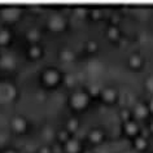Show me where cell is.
I'll list each match as a JSON object with an SVG mask.
<instances>
[{"mask_svg": "<svg viewBox=\"0 0 153 153\" xmlns=\"http://www.w3.org/2000/svg\"><path fill=\"white\" fill-rule=\"evenodd\" d=\"M64 78L65 74L56 66H48L45 68L39 75L40 85L47 90H56L59 87L64 86Z\"/></svg>", "mask_w": 153, "mask_h": 153, "instance_id": "obj_1", "label": "cell"}, {"mask_svg": "<svg viewBox=\"0 0 153 153\" xmlns=\"http://www.w3.org/2000/svg\"><path fill=\"white\" fill-rule=\"evenodd\" d=\"M92 102V96L86 88H78L74 90L68 97V105L73 112L82 113L90 108Z\"/></svg>", "mask_w": 153, "mask_h": 153, "instance_id": "obj_2", "label": "cell"}, {"mask_svg": "<svg viewBox=\"0 0 153 153\" xmlns=\"http://www.w3.org/2000/svg\"><path fill=\"white\" fill-rule=\"evenodd\" d=\"M47 30L52 34H62L68 29V20L61 13H52L49 14L45 21Z\"/></svg>", "mask_w": 153, "mask_h": 153, "instance_id": "obj_3", "label": "cell"}, {"mask_svg": "<svg viewBox=\"0 0 153 153\" xmlns=\"http://www.w3.org/2000/svg\"><path fill=\"white\" fill-rule=\"evenodd\" d=\"M18 90L16 86L10 82H1L0 83V105L10 104L17 99Z\"/></svg>", "mask_w": 153, "mask_h": 153, "instance_id": "obj_4", "label": "cell"}, {"mask_svg": "<svg viewBox=\"0 0 153 153\" xmlns=\"http://www.w3.org/2000/svg\"><path fill=\"white\" fill-rule=\"evenodd\" d=\"M22 17V9L20 7H3L0 9V18L7 25H14L21 20Z\"/></svg>", "mask_w": 153, "mask_h": 153, "instance_id": "obj_5", "label": "cell"}, {"mask_svg": "<svg viewBox=\"0 0 153 153\" xmlns=\"http://www.w3.org/2000/svg\"><path fill=\"white\" fill-rule=\"evenodd\" d=\"M10 130L16 134V135H26L30 131V121L25 116H13L9 121Z\"/></svg>", "mask_w": 153, "mask_h": 153, "instance_id": "obj_6", "label": "cell"}, {"mask_svg": "<svg viewBox=\"0 0 153 153\" xmlns=\"http://www.w3.org/2000/svg\"><path fill=\"white\" fill-rule=\"evenodd\" d=\"M86 139L88 141L90 145L92 147H99L104 143L105 140V132L102 128H99V127H95V128H91L86 135Z\"/></svg>", "mask_w": 153, "mask_h": 153, "instance_id": "obj_7", "label": "cell"}, {"mask_svg": "<svg viewBox=\"0 0 153 153\" xmlns=\"http://www.w3.org/2000/svg\"><path fill=\"white\" fill-rule=\"evenodd\" d=\"M99 99H100V101L104 105H113L118 99V92L113 87H109V86L104 87V88H101V91H100Z\"/></svg>", "mask_w": 153, "mask_h": 153, "instance_id": "obj_8", "label": "cell"}, {"mask_svg": "<svg viewBox=\"0 0 153 153\" xmlns=\"http://www.w3.org/2000/svg\"><path fill=\"white\" fill-rule=\"evenodd\" d=\"M17 68V57L10 52L0 53V69L12 71Z\"/></svg>", "mask_w": 153, "mask_h": 153, "instance_id": "obj_9", "label": "cell"}, {"mask_svg": "<svg viewBox=\"0 0 153 153\" xmlns=\"http://www.w3.org/2000/svg\"><path fill=\"white\" fill-rule=\"evenodd\" d=\"M83 151H85V148H83L82 141L75 136L70 137L62 145V153H83Z\"/></svg>", "mask_w": 153, "mask_h": 153, "instance_id": "obj_10", "label": "cell"}, {"mask_svg": "<svg viewBox=\"0 0 153 153\" xmlns=\"http://www.w3.org/2000/svg\"><path fill=\"white\" fill-rule=\"evenodd\" d=\"M43 56H44V48L42 44L27 45V48H26V57L31 62H36V61L42 60Z\"/></svg>", "mask_w": 153, "mask_h": 153, "instance_id": "obj_11", "label": "cell"}, {"mask_svg": "<svg viewBox=\"0 0 153 153\" xmlns=\"http://www.w3.org/2000/svg\"><path fill=\"white\" fill-rule=\"evenodd\" d=\"M40 39H42V33H40L39 29L30 27V29L26 30V33H25V40L27 42V45L40 44Z\"/></svg>", "mask_w": 153, "mask_h": 153, "instance_id": "obj_12", "label": "cell"}, {"mask_svg": "<svg viewBox=\"0 0 153 153\" xmlns=\"http://www.w3.org/2000/svg\"><path fill=\"white\" fill-rule=\"evenodd\" d=\"M64 128L70 134L71 136H74L78 130L81 128V120L78 117H69L66 121H65V125H64Z\"/></svg>", "mask_w": 153, "mask_h": 153, "instance_id": "obj_13", "label": "cell"}, {"mask_svg": "<svg viewBox=\"0 0 153 153\" xmlns=\"http://www.w3.org/2000/svg\"><path fill=\"white\" fill-rule=\"evenodd\" d=\"M13 42V33L9 27H0V47H9Z\"/></svg>", "mask_w": 153, "mask_h": 153, "instance_id": "obj_14", "label": "cell"}, {"mask_svg": "<svg viewBox=\"0 0 153 153\" xmlns=\"http://www.w3.org/2000/svg\"><path fill=\"white\" fill-rule=\"evenodd\" d=\"M123 131L127 136H131V137H135L136 134L139 132V126H137V123L135 121L130 120L127 122H125L123 125Z\"/></svg>", "mask_w": 153, "mask_h": 153, "instance_id": "obj_15", "label": "cell"}, {"mask_svg": "<svg viewBox=\"0 0 153 153\" xmlns=\"http://www.w3.org/2000/svg\"><path fill=\"white\" fill-rule=\"evenodd\" d=\"M70 137H73L70 134H69L66 130H65L64 127L62 128H60V130H57L56 131V134H55V139H56V143L59 144V145H61V147H62V145L66 143V141L70 139Z\"/></svg>", "mask_w": 153, "mask_h": 153, "instance_id": "obj_16", "label": "cell"}, {"mask_svg": "<svg viewBox=\"0 0 153 153\" xmlns=\"http://www.w3.org/2000/svg\"><path fill=\"white\" fill-rule=\"evenodd\" d=\"M74 59H75L74 52L70 51V49H68V48L61 49V51L59 52V60L64 64H70V62L74 61Z\"/></svg>", "mask_w": 153, "mask_h": 153, "instance_id": "obj_17", "label": "cell"}, {"mask_svg": "<svg viewBox=\"0 0 153 153\" xmlns=\"http://www.w3.org/2000/svg\"><path fill=\"white\" fill-rule=\"evenodd\" d=\"M134 116H135L136 118H145L148 116L149 113V109H148V105L145 104H141V102H139V104H136L135 106H134V110H132Z\"/></svg>", "mask_w": 153, "mask_h": 153, "instance_id": "obj_18", "label": "cell"}, {"mask_svg": "<svg viewBox=\"0 0 153 153\" xmlns=\"http://www.w3.org/2000/svg\"><path fill=\"white\" fill-rule=\"evenodd\" d=\"M99 49H100V45H99L97 42H95V40H87L86 42V44H85L86 53H88V55H96L99 52Z\"/></svg>", "mask_w": 153, "mask_h": 153, "instance_id": "obj_19", "label": "cell"}, {"mask_svg": "<svg viewBox=\"0 0 153 153\" xmlns=\"http://www.w3.org/2000/svg\"><path fill=\"white\" fill-rule=\"evenodd\" d=\"M106 38H108L109 40H117L118 38H120V30L117 29V26H114V25H110L108 26V29H106Z\"/></svg>", "mask_w": 153, "mask_h": 153, "instance_id": "obj_20", "label": "cell"}, {"mask_svg": "<svg viewBox=\"0 0 153 153\" xmlns=\"http://www.w3.org/2000/svg\"><path fill=\"white\" fill-rule=\"evenodd\" d=\"M128 65H130V68H132V69H139L143 66V59H141L139 55H132V56H130V59H128Z\"/></svg>", "mask_w": 153, "mask_h": 153, "instance_id": "obj_21", "label": "cell"}, {"mask_svg": "<svg viewBox=\"0 0 153 153\" xmlns=\"http://www.w3.org/2000/svg\"><path fill=\"white\" fill-rule=\"evenodd\" d=\"M87 71H88L90 75L96 76L99 73L102 71V66H101V65L99 64V62H92V64L88 65V69H87Z\"/></svg>", "mask_w": 153, "mask_h": 153, "instance_id": "obj_22", "label": "cell"}, {"mask_svg": "<svg viewBox=\"0 0 153 153\" xmlns=\"http://www.w3.org/2000/svg\"><path fill=\"white\" fill-rule=\"evenodd\" d=\"M88 17L92 20L94 22H97L102 18V10L99 8H91L88 12Z\"/></svg>", "mask_w": 153, "mask_h": 153, "instance_id": "obj_23", "label": "cell"}, {"mask_svg": "<svg viewBox=\"0 0 153 153\" xmlns=\"http://www.w3.org/2000/svg\"><path fill=\"white\" fill-rule=\"evenodd\" d=\"M88 12H90V9L86 8V7H75L74 8V16H76L78 18L88 17Z\"/></svg>", "mask_w": 153, "mask_h": 153, "instance_id": "obj_24", "label": "cell"}, {"mask_svg": "<svg viewBox=\"0 0 153 153\" xmlns=\"http://www.w3.org/2000/svg\"><path fill=\"white\" fill-rule=\"evenodd\" d=\"M134 145L137 151H145L148 147V141L144 139V137H135V141H134Z\"/></svg>", "mask_w": 153, "mask_h": 153, "instance_id": "obj_25", "label": "cell"}, {"mask_svg": "<svg viewBox=\"0 0 153 153\" xmlns=\"http://www.w3.org/2000/svg\"><path fill=\"white\" fill-rule=\"evenodd\" d=\"M145 87H147V90L153 95V75H151L147 81H145Z\"/></svg>", "mask_w": 153, "mask_h": 153, "instance_id": "obj_26", "label": "cell"}, {"mask_svg": "<svg viewBox=\"0 0 153 153\" xmlns=\"http://www.w3.org/2000/svg\"><path fill=\"white\" fill-rule=\"evenodd\" d=\"M38 153H53V151L51 147H42L39 148V152Z\"/></svg>", "mask_w": 153, "mask_h": 153, "instance_id": "obj_27", "label": "cell"}, {"mask_svg": "<svg viewBox=\"0 0 153 153\" xmlns=\"http://www.w3.org/2000/svg\"><path fill=\"white\" fill-rule=\"evenodd\" d=\"M3 153H20V152H18L16 148H13V147H8L7 149L3 151Z\"/></svg>", "mask_w": 153, "mask_h": 153, "instance_id": "obj_28", "label": "cell"}, {"mask_svg": "<svg viewBox=\"0 0 153 153\" xmlns=\"http://www.w3.org/2000/svg\"><path fill=\"white\" fill-rule=\"evenodd\" d=\"M148 109H149V113H153V96L151 97V100L148 102Z\"/></svg>", "mask_w": 153, "mask_h": 153, "instance_id": "obj_29", "label": "cell"}, {"mask_svg": "<svg viewBox=\"0 0 153 153\" xmlns=\"http://www.w3.org/2000/svg\"><path fill=\"white\" fill-rule=\"evenodd\" d=\"M83 153H94V152L91 151V149H85V151H83Z\"/></svg>", "mask_w": 153, "mask_h": 153, "instance_id": "obj_30", "label": "cell"}, {"mask_svg": "<svg viewBox=\"0 0 153 153\" xmlns=\"http://www.w3.org/2000/svg\"><path fill=\"white\" fill-rule=\"evenodd\" d=\"M151 130H152V131H153V122H152V123H151Z\"/></svg>", "mask_w": 153, "mask_h": 153, "instance_id": "obj_31", "label": "cell"}, {"mask_svg": "<svg viewBox=\"0 0 153 153\" xmlns=\"http://www.w3.org/2000/svg\"><path fill=\"white\" fill-rule=\"evenodd\" d=\"M122 153H132V152H130V151H126V152H122Z\"/></svg>", "mask_w": 153, "mask_h": 153, "instance_id": "obj_32", "label": "cell"}]
</instances>
